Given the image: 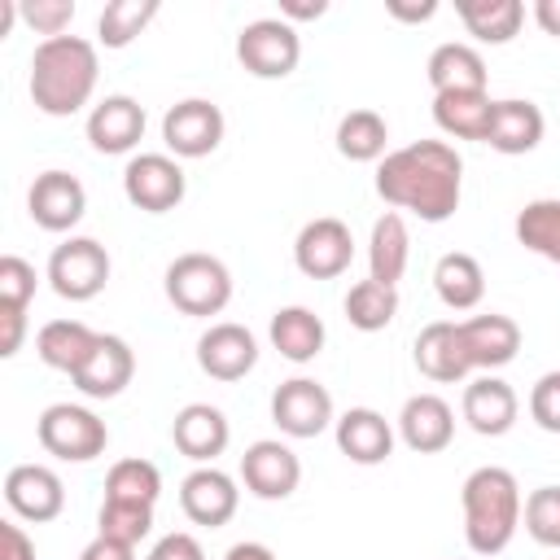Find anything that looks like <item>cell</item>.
Instances as JSON below:
<instances>
[{
    "instance_id": "18",
    "label": "cell",
    "mask_w": 560,
    "mask_h": 560,
    "mask_svg": "<svg viewBox=\"0 0 560 560\" xmlns=\"http://www.w3.org/2000/svg\"><path fill=\"white\" fill-rule=\"evenodd\" d=\"M459 341H464L472 372H499L521 350V324L512 315H499V311L472 315V319H459Z\"/></svg>"
},
{
    "instance_id": "42",
    "label": "cell",
    "mask_w": 560,
    "mask_h": 560,
    "mask_svg": "<svg viewBox=\"0 0 560 560\" xmlns=\"http://www.w3.org/2000/svg\"><path fill=\"white\" fill-rule=\"evenodd\" d=\"M529 416L542 433H560V372H542L529 389Z\"/></svg>"
},
{
    "instance_id": "15",
    "label": "cell",
    "mask_w": 560,
    "mask_h": 560,
    "mask_svg": "<svg viewBox=\"0 0 560 560\" xmlns=\"http://www.w3.org/2000/svg\"><path fill=\"white\" fill-rule=\"evenodd\" d=\"M26 210H31L35 228L70 232L88 210V188L70 171H44V175H35V184L26 192Z\"/></svg>"
},
{
    "instance_id": "46",
    "label": "cell",
    "mask_w": 560,
    "mask_h": 560,
    "mask_svg": "<svg viewBox=\"0 0 560 560\" xmlns=\"http://www.w3.org/2000/svg\"><path fill=\"white\" fill-rule=\"evenodd\" d=\"M79 560H136V547H127V542H114V538H92L83 551H79Z\"/></svg>"
},
{
    "instance_id": "28",
    "label": "cell",
    "mask_w": 560,
    "mask_h": 560,
    "mask_svg": "<svg viewBox=\"0 0 560 560\" xmlns=\"http://www.w3.org/2000/svg\"><path fill=\"white\" fill-rule=\"evenodd\" d=\"M267 337H271V346H276L289 363H311V359L324 350L328 328H324V319H319L311 306H280V311L271 315Z\"/></svg>"
},
{
    "instance_id": "13",
    "label": "cell",
    "mask_w": 560,
    "mask_h": 560,
    "mask_svg": "<svg viewBox=\"0 0 560 560\" xmlns=\"http://www.w3.org/2000/svg\"><path fill=\"white\" fill-rule=\"evenodd\" d=\"M179 508H184V516H188L192 525L219 529V525H228V521L236 516L241 490H236V481H232L223 468L197 464V468L179 481Z\"/></svg>"
},
{
    "instance_id": "11",
    "label": "cell",
    "mask_w": 560,
    "mask_h": 560,
    "mask_svg": "<svg viewBox=\"0 0 560 560\" xmlns=\"http://www.w3.org/2000/svg\"><path fill=\"white\" fill-rule=\"evenodd\" d=\"M241 481H245V490L254 499H267V503L289 499L298 490V481H302V459L280 438H258L241 455Z\"/></svg>"
},
{
    "instance_id": "4",
    "label": "cell",
    "mask_w": 560,
    "mask_h": 560,
    "mask_svg": "<svg viewBox=\"0 0 560 560\" xmlns=\"http://www.w3.org/2000/svg\"><path fill=\"white\" fill-rule=\"evenodd\" d=\"M166 298H171L175 311L210 319L232 302V271L214 254H201V249L179 254L166 267Z\"/></svg>"
},
{
    "instance_id": "7",
    "label": "cell",
    "mask_w": 560,
    "mask_h": 560,
    "mask_svg": "<svg viewBox=\"0 0 560 560\" xmlns=\"http://www.w3.org/2000/svg\"><path fill=\"white\" fill-rule=\"evenodd\" d=\"M48 284L66 302H92L109 284V254L92 236H70L48 254Z\"/></svg>"
},
{
    "instance_id": "3",
    "label": "cell",
    "mask_w": 560,
    "mask_h": 560,
    "mask_svg": "<svg viewBox=\"0 0 560 560\" xmlns=\"http://www.w3.org/2000/svg\"><path fill=\"white\" fill-rule=\"evenodd\" d=\"M459 508H464V542L472 556H499L516 529H521V486L508 468L481 464L464 477L459 486Z\"/></svg>"
},
{
    "instance_id": "26",
    "label": "cell",
    "mask_w": 560,
    "mask_h": 560,
    "mask_svg": "<svg viewBox=\"0 0 560 560\" xmlns=\"http://www.w3.org/2000/svg\"><path fill=\"white\" fill-rule=\"evenodd\" d=\"M424 74H429L433 96L438 92H486V61L472 44H459V39L438 44L424 61Z\"/></svg>"
},
{
    "instance_id": "19",
    "label": "cell",
    "mask_w": 560,
    "mask_h": 560,
    "mask_svg": "<svg viewBox=\"0 0 560 560\" xmlns=\"http://www.w3.org/2000/svg\"><path fill=\"white\" fill-rule=\"evenodd\" d=\"M131 376H136L131 346L122 337H114V332H101L96 346H92V354L83 359V368L70 381H74V389L83 398H118L131 385Z\"/></svg>"
},
{
    "instance_id": "44",
    "label": "cell",
    "mask_w": 560,
    "mask_h": 560,
    "mask_svg": "<svg viewBox=\"0 0 560 560\" xmlns=\"http://www.w3.org/2000/svg\"><path fill=\"white\" fill-rule=\"evenodd\" d=\"M0 560H35V542L18 521H0Z\"/></svg>"
},
{
    "instance_id": "27",
    "label": "cell",
    "mask_w": 560,
    "mask_h": 560,
    "mask_svg": "<svg viewBox=\"0 0 560 560\" xmlns=\"http://www.w3.org/2000/svg\"><path fill=\"white\" fill-rule=\"evenodd\" d=\"M407 258H411L407 219H402L398 210H385V214L372 223V236H368V271H372V280L398 289V280H402V271H407Z\"/></svg>"
},
{
    "instance_id": "39",
    "label": "cell",
    "mask_w": 560,
    "mask_h": 560,
    "mask_svg": "<svg viewBox=\"0 0 560 560\" xmlns=\"http://www.w3.org/2000/svg\"><path fill=\"white\" fill-rule=\"evenodd\" d=\"M525 534L538 547H560V486H538L529 490L525 508H521Z\"/></svg>"
},
{
    "instance_id": "48",
    "label": "cell",
    "mask_w": 560,
    "mask_h": 560,
    "mask_svg": "<svg viewBox=\"0 0 560 560\" xmlns=\"http://www.w3.org/2000/svg\"><path fill=\"white\" fill-rule=\"evenodd\" d=\"M385 13L394 22H429L438 13V0H424V4H407V0H385Z\"/></svg>"
},
{
    "instance_id": "2",
    "label": "cell",
    "mask_w": 560,
    "mask_h": 560,
    "mask_svg": "<svg viewBox=\"0 0 560 560\" xmlns=\"http://www.w3.org/2000/svg\"><path fill=\"white\" fill-rule=\"evenodd\" d=\"M96 74H101V57L92 39L83 35L39 39L31 52V101L48 118H70L92 101Z\"/></svg>"
},
{
    "instance_id": "20",
    "label": "cell",
    "mask_w": 560,
    "mask_h": 560,
    "mask_svg": "<svg viewBox=\"0 0 560 560\" xmlns=\"http://www.w3.org/2000/svg\"><path fill=\"white\" fill-rule=\"evenodd\" d=\"M171 442H175V451L188 455L192 464H214V459L228 451V442H232V424H228V416H223L219 407H210V402H188V407H179L175 420H171Z\"/></svg>"
},
{
    "instance_id": "50",
    "label": "cell",
    "mask_w": 560,
    "mask_h": 560,
    "mask_svg": "<svg viewBox=\"0 0 560 560\" xmlns=\"http://www.w3.org/2000/svg\"><path fill=\"white\" fill-rule=\"evenodd\" d=\"M223 560H276V551L267 542H236V547H228Z\"/></svg>"
},
{
    "instance_id": "35",
    "label": "cell",
    "mask_w": 560,
    "mask_h": 560,
    "mask_svg": "<svg viewBox=\"0 0 560 560\" xmlns=\"http://www.w3.org/2000/svg\"><path fill=\"white\" fill-rule=\"evenodd\" d=\"M516 241L560 267V197L525 201L516 214Z\"/></svg>"
},
{
    "instance_id": "47",
    "label": "cell",
    "mask_w": 560,
    "mask_h": 560,
    "mask_svg": "<svg viewBox=\"0 0 560 560\" xmlns=\"http://www.w3.org/2000/svg\"><path fill=\"white\" fill-rule=\"evenodd\" d=\"M328 13V0H280V18L293 26V22H315Z\"/></svg>"
},
{
    "instance_id": "43",
    "label": "cell",
    "mask_w": 560,
    "mask_h": 560,
    "mask_svg": "<svg viewBox=\"0 0 560 560\" xmlns=\"http://www.w3.org/2000/svg\"><path fill=\"white\" fill-rule=\"evenodd\" d=\"M144 560H206V551H201V542L192 534L175 529V534H162Z\"/></svg>"
},
{
    "instance_id": "21",
    "label": "cell",
    "mask_w": 560,
    "mask_h": 560,
    "mask_svg": "<svg viewBox=\"0 0 560 560\" xmlns=\"http://www.w3.org/2000/svg\"><path fill=\"white\" fill-rule=\"evenodd\" d=\"M144 136V105L127 92H114L88 114V144L96 153H131Z\"/></svg>"
},
{
    "instance_id": "12",
    "label": "cell",
    "mask_w": 560,
    "mask_h": 560,
    "mask_svg": "<svg viewBox=\"0 0 560 560\" xmlns=\"http://www.w3.org/2000/svg\"><path fill=\"white\" fill-rule=\"evenodd\" d=\"M350 258H354V236H350V228H346L341 219H332V214L311 219V223L298 232V241H293V262H298V271L311 276V280H332V276H341V271L350 267Z\"/></svg>"
},
{
    "instance_id": "41",
    "label": "cell",
    "mask_w": 560,
    "mask_h": 560,
    "mask_svg": "<svg viewBox=\"0 0 560 560\" xmlns=\"http://www.w3.org/2000/svg\"><path fill=\"white\" fill-rule=\"evenodd\" d=\"M18 18H22L35 35L57 39V35H66V26L74 22V4H70V0H22V4H18Z\"/></svg>"
},
{
    "instance_id": "10",
    "label": "cell",
    "mask_w": 560,
    "mask_h": 560,
    "mask_svg": "<svg viewBox=\"0 0 560 560\" xmlns=\"http://www.w3.org/2000/svg\"><path fill=\"white\" fill-rule=\"evenodd\" d=\"M271 420L284 438H319L328 424H337L332 416V394L311 381V376H293L284 385H276L271 394Z\"/></svg>"
},
{
    "instance_id": "9",
    "label": "cell",
    "mask_w": 560,
    "mask_h": 560,
    "mask_svg": "<svg viewBox=\"0 0 560 560\" xmlns=\"http://www.w3.org/2000/svg\"><path fill=\"white\" fill-rule=\"evenodd\" d=\"M162 144L175 158H210L223 144V109L206 96L175 101L162 114Z\"/></svg>"
},
{
    "instance_id": "49",
    "label": "cell",
    "mask_w": 560,
    "mask_h": 560,
    "mask_svg": "<svg viewBox=\"0 0 560 560\" xmlns=\"http://www.w3.org/2000/svg\"><path fill=\"white\" fill-rule=\"evenodd\" d=\"M534 22H538L551 39H560V0H534Z\"/></svg>"
},
{
    "instance_id": "1",
    "label": "cell",
    "mask_w": 560,
    "mask_h": 560,
    "mask_svg": "<svg viewBox=\"0 0 560 560\" xmlns=\"http://www.w3.org/2000/svg\"><path fill=\"white\" fill-rule=\"evenodd\" d=\"M376 192L394 210H411L424 223H446L464 197V158L446 140H411L381 158Z\"/></svg>"
},
{
    "instance_id": "36",
    "label": "cell",
    "mask_w": 560,
    "mask_h": 560,
    "mask_svg": "<svg viewBox=\"0 0 560 560\" xmlns=\"http://www.w3.org/2000/svg\"><path fill=\"white\" fill-rule=\"evenodd\" d=\"M158 0H109L96 18V39L105 48H127L153 18H158Z\"/></svg>"
},
{
    "instance_id": "23",
    "label": "cell",
    "mask_w": 560,
    "mask_h": 560,
    "mask_svg": "<svg viewBox=\"0 0 560 560\" xmlns=\"http://www.w3.org/2000/svg\"><path fill=\"white\" fill-rule=\"evenodd\" d=\"M332 433H337V451H341L350 464L372 468V464H385V459L394 455V424H389L381 411H372V407H350V411H341L337 424H332Z\"/></svg>"
},
{
    "instance_id": "8",
    "label": "cell",
    "mask_w": 560,
    "mask_h": 560,
    "mask_svg": "<svg viewBox=\"0 0 560 560\" xmlns=\"http://www.w3.org/2000/svg\"><path fill=\"white\" fill-rule=\"evenodd\" d=\"M122 192H127V201L136 210L166 214V210H175L184 201L188 179H184L179 158H171V153H136L122 166Z\"/></svg>"
},
{
    "instance_id": "34",
    "label": "cell",
    "mask_w": 560,
    "mask_h": 560,
    "mask_svg": "<svg viewBox=\"0 0 560 560\" xmlns=\"http://www.w3.org/2000/svg\"><path fill=\"white\" fill-rule=\"evenodd\" d=\"M341 306H346L350 328H359V332H381V328H389L394 315H398V289L368 276V280L350 284V293H346Z\"/></svg>"
},
{
    "instance_id": "17",
    "label": "cell",
    "mask_w": 560,
    "mask_h": 560,
    "mask_svg": "<svg viewBox=\"0 0 560 560\" xmlns=\"http://www.w3.org/2000/svg\"><path fill=\"white\" fill-rule=\"evenodd\" d=\"M459 411H464V420H468L472 433H481V438H503V433L516 424V416H521V398H516V389H512L503 376L481 372V376H472V381L464 385Z\"/></svg>"
},
{
    "instance_id": "33",
    "label": "cell",
    "mask_w": 560,
    "mask_h": 560,
    "mask_svg": "<svg viewBox=\"0 0 560 560\" xmlns=\"http://www.w3.org/2000/svg\"><path fill=\"white\" fill-rule=\"evenodd\" d=\"M389 144V122L376 109H350L337 122V153L350 162H381Z\"/></svg>"
},
{
    "instance_id": "6",
    "label": "cell",
    "mask_w": 560,
    "mask_h": 560,
    "mask_svg": "<svg viewBox=\"0 0 560 560\" xmlns=\"http://www.w3.org/2000/svg\"><path fill=\"white\" fill-rule=\"evenodd\" d=\"M236 61L254 79H289L302 61V35L284 18H254L236 35Z\"/></svg>"
},
{
    "instance_id": "31",
    "label": "cell",
    "mask_w": 560,
    "mask_h": 560,
    "mask_svg": "<svg viewBox=\"0 0 560 560\" xmlns=\"http://www.w3.org/2000/svg\"><path fill=\"white\" fill-rule=\"evenodd\" d=\"M455 13L477 44H512L525 22L521 0H455Z\"/></svg>"
},
{
    "instance_id": "24",
    "label": "cell",
    "mask_w": 560,
    "mask_h": 560,
    "mask_svg": "<svg viewBox=\"0 0 560 560\" xmlns=\"http://www.w3.org/2000/svg\"><path fill=\"white\" fill-rule=\"evenodd\" d=\"M416 368H420V376H429L438 385H455V381L472 376V363L464 354L455 319H433V324L420 328V337H416Z\"/></svg>"
},
{
    "instance_id": "40",
    "label": "cell",
    "mask_w": 560,
    "mask_h": 560,
    "mask_svg": "<svg viewBox=\"0 0 560 560\" xmlns=\"http://www.w3.org/2000/svg\"><path fill=\"white\" fill-rule=\"evenodd\" d=\"M35 267L22 254H4L0 258V311H26L35 298Z\"/></svg>"
},
{
    "instance_id": "30",
    "label": "cell",
    "mask_w": 560,
    "mask_h": 560,
    "mask_svg": "<svg viewBox=\"0 0 560 560\" xmlns=\"http://www.w3.org/2000/svg\"><path fill=\"white\" fill-rule=\"evenodd\" d=\"M96 337H101V332L88 328L83 319H48V324L39 328V337H35V354H39L48 368L74 376V372L83 368V359L92 354Z\"/></svg>"
},
{
    "instance_id": "32",
    "label": "cell",
    "mask_w": 560,
    "mask_h": 560,
    "mask_svg": "<svg viewBox=\"0 0 560 560\" xmlns=\"http://www.w3.org/2000/svg\"><path fill=\"white\" fill-rule=\"evenodd\" d=\"M433 289H438V298H442L451 311H472V306L486 298V271H481V262H477L472 254L451 249V254H442L438 267H433Z\"/></svg>"
},
{
    "instance_id": "16",
    "label": "cell",
    "mask_w": 560,
    "mask_h": 560,
    "mask_svg": "<svg viewBox=\"0 0 560 560\" xmlns=\"http://www.w3.org/2000/svg\"><path fill=\"white\" fill-rule=\"evenodd\" d=\"M4 503L22 516V521H57L66 508V486L48 464H13L4 472Z\"/></svg>"
},
{
    "instance_id": "45",
    "label": "cell",
    "mask_w": 560,
    "mask_h": 560,
    "mask_svg": "<svg viewBox=\"0 0 560 560\" xmlns=\"http://www.w3.org/2000/svg\"><path fill=\"white\" fill-rule=\"evenodd\" d=\"M26 337V311H0V354L13 359Z\"/></svg>"
},
{
    "instance_id": "22",
    "label": "cell",
    "mask_w": 560,
    "mask_h": 560,
    "mask_svg": "<svg viewBox=\"0 0 560 560\" xmlns=\"http://www.w3.org/2000/svg\"><path fill=\"white\" fill-rule=\"evenodd\" d=\"M398 438L416 455L446 451L451 438H455V411H451V402L438 398V394H411L402 402V411H398Z\"/></svg>"
},
{
    "instance_id": "29",
    "label": "cell",
    "mask_w": 560,
    "mask_h": 560,
    "mask_svg": "<svg viewBox=\"0 0 560 560\" xmlns=\"http://www.w3.org/2000/svg\"><path fill=\"white\" fill-rule=\"evenodd\" d=\"M494 96L490 92H438L433 96V122L455 140H481L490 131Z\"/></svg>"
},
{
    "instance_id": "25",
    "label": "cell",
    "mask_w": 560,
    "mask_h": 560,
    "mask_svg": "<svg viewBox=\"0 0 560 560\" xmlns=\"http://www.w3.org/2000/svg\"><path fill=\"white\" fill-rule=\"evenodd\" d=\"M542 131H547V118L534 101L525 96H503L494 101V114H490V131H486V144L494 153H534L542 144Z\"/></svg>"
},
{
    "instance_id": "14",
    "label": "cell",
    "mask_w": 560,
    "mask_h": 560,
    "mask_svg": "<svg viewBox=\"0 0 560 560\" xmlns=\"http://www.w3.org/2000/svg\"><path fill=\"white\" fill-rule=\"evenodd\" d=\"M254 363H258V337L245 324L223 319L197 337V368L214 381H241L254 372Z\"/></svg>"
},
{
    "instance_id": "5",
    "label": "cell",
    "mask_w": 560,
    "mask_h": 560,
    "mask_svg": "<svg viewBox=\"0 0 560 560\" xmlns=\"http://www.w3.org/2000/svg\"><path fill=\"white\" fill-rule=\"evenodd\" d=\"M35 438L48 455L66 459V464H88L96 455H105L109 446V429L92 407L79 402H52L39 411L35 420Z\"/></svg>"
},
{
    "instance_id": "38",
    "label": "cell",
    "mask_w": 560,
    "mask_h": 560,
    "mask_svg": "<svg viewBox=\"0 0 560 560\" xmlns=\"http://www.w3.org/2000/svg\"><path fill=\"white\" fill-rule=\"evenodd\" d=\"M149 529H153V508H149V503H118V499H105L101 512H96V534H101V538H114V542L136 547L140 538H149Z\"/></svg>"
},
{
    "instance_id": "37",
    "label": "cell",
    "mask_w": 560,
    "mask_h": 560,
    "mask_svg": "<svg viewBox=\"0 0 560 560\" xmlns=\"http://www.w3.org/2000/svg\"><path fill=\"white\" fill-rule=\"evenodd\" d=\"M158 494H162V472H158L153 459H140V455L118 459V464L109 468V477H105V499H118V503H149V508H153Z\"/></svg>"
}]
</instances>
